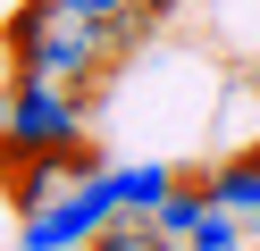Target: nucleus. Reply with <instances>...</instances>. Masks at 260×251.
Here are the masks:
<instances>
[{"label":"nucleus","mask_w":260,"mask_h":251,"mask_svg":"<svg viewBox=\"0 0 260 251\" xmlns=\"http://www.w3.org/2000/svg\"><path fill=\"white\" fill-rule=\"evenodd\" d=\"M0 59H9V76H51V84H76V92H109V76H118L101 17H76L68 0H9Z\"/></svg>","instance_id":"f257e3e1"},{"label":"nucleus","mask_w":260,"mask_h":251,"mask_svg":"<svg viewBox=\"0 0 260 251\" xmlns=\"http://www.w3.org/2000/svg\"><path fill=\"white\" fill-rule=\"evenodd\" d=\"M101 100L109 92H76V84H51V76H9V92H0V176H17L25 159L68 151L92 126Z\"/></svg>","instance_id":"f03ea898"},{"label":"nucleus","mask_w":260,"mask_h":251,"mask_svg":"<svg viewBox=\"0 0 260 251\" xmlns=\"http://www.w3.org/2000/svg\"><path fill=\"white\" fill-rule=\"evenodd\" d=\"M118 209H126V201H118V167H101V176H84L68 201H51V209L17 218V251H84Z\"/></svg>","instance_id":"7ed1b4c3"},{"label":"nucleus","mask_w":260,"mask_h":251,"mask_svg":"<svg viewBox=\"0 0 260 251\" xmlns=\"http://www.w3.org/2000/svg\"><path fill=\"white\" fill-rule=\"evenodd\" d=\"M0 184H9L17 218H34V209H51V201H68L84 176H76V159H68V151H51V159H25L17 176H0Z\"/></svg>","instance_id":"20e7f679"},{"label":"nucleus","mask_w":260,"mask_h":251,"mask_svg":"<svg viewBox=\"0 0 260 251\" xmlns=\"http://www.w3.org/2000/svg\"><path fill=\"white\" fill-rule=\"evenodd\" d=\"M210 201L218 209H235V218H252V234H260V142H243V151H226L218 167H210Z\"/></svg>","instance_id":"39448f33"},{"label":"nucleus","mask_w":260,"mask_h":251,"mask_svg":"<svg viewBox=\"0 0 260 251\" xmlns=\"http://www.w3.org/2000/svg\"><path fill=\"white\" fill-rule=\"evenodd\" d=\"M84 251H185V243H176L159 218H143V209H118V218H109V226L92 234Z\"/></svg>","instance_id":"423d86ee"},{"label":"nucleus","mask_w":260,"mask_h":251,"mask_svg":"<svg viewBox=\"0 0 260 251\" xmlns=\"http://www.w3.org/2000/svg\"><path fill=\"white\" fill-rule=\"evenodd\" d=\"M176 184H185V176H176V167H159V159H135V167H118V201H126V209H143V218H151L159 201L176 193Z\"/></svg>","instance_id":"0eeeda50"},{"label":"nucleus","mask_w":260,"mask_h":251,"mask_svg":"<svg viewBox=\"0 0 260 251\" xmlns=\"http://www.w3.org/2000/svg\"><path fill=\"white\" fill-rule=\"evenodd\" d=\"M243 243H252V218L218 209V201H210V209H202V226L185 234V251H243Z\"/></svg>","instance_id":"6e6552de"},{"label":"nucleus","mask_w":260,"mask_h":251,"mask_svg":"<svg viewBox=\"0 0 260 251\" xmlns=\"http://www.w3.org/2000/svg\"><path fill=\"white\" fill-rule=\"evenodd\" d=\"M202 209H210V184H202V176H185V184H176V193H168V201H159V209H151V218H159V226H168V234H176V243H185V234H193V226H202Z\"/></svg>","instance_id":"1a4fd4ad"},{"label":"nucleus","mask_w":260,"mask_h":251,"mask_svg":"<svg viewBox=\"0 0 260 251\" xmlns=\"http://www.w3.org/2000/svg\"><path fill=\"white\" fill-rule=\"evenodd\" d=\"M76 17H118V9H135V0H68Z\"/></svg>","instance_id":"9d476101"},{"label":"nucleus","mask_w":260,"mask_h":251,"mask_svg":"<svg viewBox=\"0 0 260 251\" xmlns=\"http://www.w3.org/2000/svg\"><path fill=\"white\" fill-rule=\"evenodd\" d=\"M143 9H151V17H159V25H168V17H185V9H193V0H143Z\"/></svg>","instance_id":"9b49d317"},{"label":"nucleus","mask_w":260,"mask_h":251,"mask_svg":"<svg viewBox=\"0 0 260 251\" xmlns=\"http://www.w3.org/2000/svg\"><path fill=\"white\" fill-rule=\"evenodd\" d=\"M243 84H252V92H260V59H252V67H243Z\"/></svg>","instance_id":"f8f14e48"},{"label":"nucleus","mask_w":260,"mask_h":251,"mask_svg":"<svg viewBox=\"0 0 260 251\" xmlns=\"http://www.w3.org/2000/svg\"><path fill=\"white\" fill-rule=\"evenodd\" d=\"M252 243H260V234H252Z\"/></svg>","instance_id":"ddd939ff"}]
</instances>
